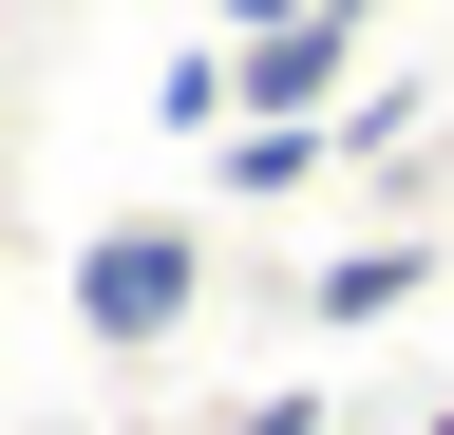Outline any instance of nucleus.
<instances>
[{
	"label": "nucleus",
	"mask_w": 454,
	"mask_h": 435,
	"mask_svg": "<svg viewBox=\"0 0 454 435\" xmlns=\"http://www.w3.org/2000/svg\"><path fill=\"white\" fill-rule=\"evenodd\" d=\"M190 303H208V246L170 228V208H114V228L76 246V341H95V360H152Z\"/></svg>",
	"instance_id": "nucleus-1"
},
{
	"label": "nucleus",
	"mask_w": 454,
	"mask_h": 435,
	"mask_svg": "<svg viewBox=\"0 0 454 435\" xmlns=\"http://www.w3.org/2000/svg\"><path fill=\"white\" fill-rule=\"evenodd\" d=\"M227 76H247V114H360V19H284V38H227Z\"/></svg>",
	"instance_id": "nucleus-2"
},
{
	"label": "nucleus",
	"mask_w": 454,
	"mask_h": 435,
	"mask_svg": "<svg viewBox=\"0 0 454 435\" xmlns=\"http://www.w3.org/2000/svg\"><path fill=\"white\" fill-rule=\"evenodd\" d=\"M417 284H435L417 228H397V246H322V265H303V322H322V341H360V322H397Z\"/></svg>",
	"instance_id": "nucleus-3"
},
{
	"label": "nucleus",
	"mask_w": 454,
	"mask_h": 435,
	"mask_svg": "<svg viewBox=\"0 0 454 435\" xmlns=\"http://www.w3.org/2000/svg\"><path fill=\"white\" fill-rule=\"evenodd\" d=\"M303 171H340V114H247V133L208 151V190H227V208H284Z\"/></svg>",
	"instance_id": "nucleus-4"
},
{
	"label": "nucleus",
	"mask_w": 454,
	"mask_h": 435,
	"mask_svg": "<svg viewBox=\"0 0 454 435\" xmlns=\"http://www.w3.org/2000/svg\"><path fill=\"white\" fill-rule=\"evenodd\" d=\"M284 19H322V0H208V38H284Z\"/></svg>",
	"instance_id": "nucleus-5"
},
{
	"label": "nucleus",
	"mask_w": 454,
	"mask_h": 435,
	"mask_svg": "<svg viewBox=\"0 0 454 435\" xmlns=\"http://www.w3.org/2000/svg\"><path fill=\"white\" fill-rule=\"evenodd\" d=\"M340 19H360V38H379V19H397V0H340Z\"/></svg>",
	"instance_id": "nucleus-6"
}]
</instances>
